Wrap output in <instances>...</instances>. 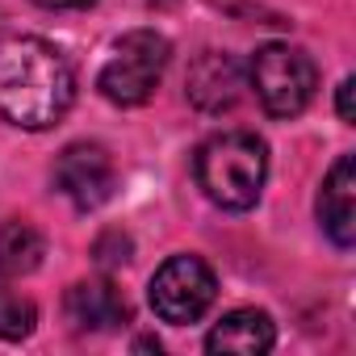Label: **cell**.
<instances>
[{
	"label": "cell",
	"instance_id": "obj_12",
	"mask_svg": "<svg viewBox=\"0 0 356 356\" xmlns=\"http://www.w3.org/2000/svg\"><path fill=\"white\" fill-rule=\"evenodd\" d=\"M38 323V310L30 298L13 293V289H0V339H26Z\"/></svg>",
	"mask_w": 356,
	"mask_h": 356
},
{
	"label": "cell",
	"instance_id": "obj_6",
	"mask_svg": "<svg viewBox=\"0 0 356 356\" xmlns=\"http://www.w3.org/2000/svg\"><path fill=\"white\" fill-rule=\"evenodd\" d=\"M55 185L76 210H97L113 197L118 189V172L105 147L97 143H72L55 159Z\"/></svg>",
	"mask_w": 356,
	"mask_h": 356
},
{
	"label": "cell",
	"instance_id": "obj_3",
	"mask_svg": "<svg viewBox=\"0 0 356 356\" xmlns=\"http://www.w3.org/2000/svg\"><path fill=\"white\" fill-rule=\"evenodd\" d=\"M168 55H172V47H168L163 34H155V30H130V34L113 47L109 63H105L101 76H97L101 97L113 101V105H122V109L147 105V101L155 97L159 80H163Z\"/></svg>",
	"mask_w": 356,
	"mask_h": 356
},
{
	"label": "cell",
	"instance_id": "obj_8",
	"mask_svg": "<svg viewBox=\"0 0 356 356\" xmlns=\"http://www.w3.org/2000/svg\"><path fill=\"white\" fill-rule=\"evenodd\" d=\"M63 310H67V318H72L80 331H118L122 323H130V302H126V293H122L113 281H105V277H97V281H76V285L67 289V298H63Z\"/></svg>",
	"mask_w": 356,
	"mask_h": 356
},
{
	"label": "cell",
	"instance_id": "obj_5",
	"mask_svg": "<svg viewBox=\"0 0 356 356\" xmlns=\"http://www.w3.org/2000/svg\"><path fill=\"white\" fill-rule=\"evenodd\" d=\"M151 310L172 323V327H185V323H197L214 298H218V277L214 268L202 260V256H172L155 268L151 277Z\"/></svg>",
	"mask_w": 356,
	"mask_h": 356
},
{
	"label": "cell",
	"instance_id": "obj_2",
	"mask_svg": "<svg viewBox=\"0 0 356 356\" xmlns=\"http://www.w3.org/2000/svg\"><path fill=\"white\" fill-rule=\"evenodd\" d=\"M193 172H197L202 193L214 206L252 210L260 202L264 176H268V147H264V138H256L248 130H227L197 147Z\"/></svg>",
	"mask_w": 356,
	"mask_h": 356
},
{
	"label": "cell",
	"instance_id": "obj_9",
	"mask_svg": "<svg viewBox=\"0 0 356 356\" xmlns=\"http://www.w3.org/2000/svg\"><path fill=\"white\" fill-rule=\"evenodd\" d=\"M239 88H243V76H239V63L227 51L222 55L218 51H206L189 67V97L206 113H227L239 101Z\"/></svg>",
	"mask_w": 356,
	"mask_h": 356
},
{
	"label": "cell",
	"instance_id": "obj_10",
	"mask_svg": "<svg viewBox=\"0 0 356 356\" xmlns=\"http://www.w3.org/2000/svg\"><path fill=\"white\" fill-rule=\"evenodd\" d=\"M277 343V327L264 310H231L210 335L206 348L210 352H239V356H260Z\"/></svg>",
	"mask_w": 356,
	"mask_h": 356
},
{
	"label": "cell",
	"instance_id": "obj_7",
	"mask_svg": "<svg viewBox=\"0 0 356 356\" xmlns=\"http://www.w3.org/2000/svg\"><path fill=\"white\" fill-rule=\"evenodd\" d=\"M318 222L335 248L356 243V159L339 155L318 189Z\"/></svg>",
	"mask_w": 356,
	"mask_h": 356
},
{
	"label": "cell",
	"instance_id": "obj_11",
	"mask_svg": "<svg viewBox=\"0 0 356 356\" xmlns=\"http://www.w3.org/2000/svg\"><path fill=\"white\" fill-rule=\"evenodd\" d=\"M42 264V235L30 222H5L0 227V277H26Z\"/></svg>",
	"mask_w": 356,
	"mask_h": 356
},
{
	"label": "cell",
	"instance_id": "obj_14",
	"mask_svg": "<svg viewBox=\"0 0 356 356\" xmlns=\"http://www.w3.org/2000/svg\"><path fill=\"white\" fill-rule=\"evenodd\" d=\"M34 5H42V9H55V13H63V9H84V5H92V0H34Z\"/></svg>",
	"mask_w": 356,
	"mask_h": 356
},
{
	"label": "cell",
	"instance_id": "obj_13",
	"mask_svg": "<svg viewBox=\"0 0 356 356\" xmlns=\"http://www.w3.org/2000/svg\"><path fill=\"white\" fill-rule=\"evenodd\" d=\"M352 88H356V80L348 76V80L339 84V97H335V109H339V122H343V126L356 122V113H352Z\"/></svg>",
	"mask_w": 356,
	"mask_h": 356
},
{
	"label": "cell",
	"instance_id": "obj_4",
	"mask_svg": "<svg viewBox=\"0 0 356 356\" xmlns=\"http://www.w3.org/2000/svg\"><path fill=\"white\" fill-rule=\"evenodd\" d=\"M248 80L264 105V113L273 118H298L310 101H314V88H318V67L314 59L302 51V47H289V42H268L252 55V67H248Z\"/></svg>",
	"mask_w": 356,
	"mask_h": 356
},
{
	"label": "cell",
	"instance_id": "obj_1",
	"mask_svg": "<svg viewBox=\"0 0 356 356\" xmlns=\"http://www.w3.org/2000/svg\"><path fill=\"white\" fill-rule=\"evenodd\" d=\"M76 101V76L59 47L13 34L0 38V118L22 130H51Z\"/></svg>",
	"mask_w": 356,
	"mask_h": 356
}]
</instances>
